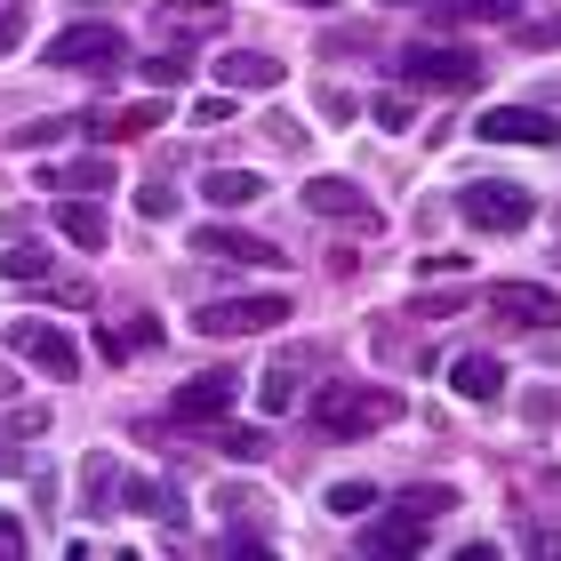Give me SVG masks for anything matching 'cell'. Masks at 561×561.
Returning a JSON list of instances; mask_svg holds the SVG:
<instances>
[{"mask_svg": "<svg viewBox=\"0 0 561 561\" xmlns=\"http://www.w3.org/2000/svg\"><path fill=\"white\" fill-rule=\"evenodd\" d=\"M473 129L490 137V145H561V121L538 113V105H490Z\"/></svg>", "mask_w": 561, "mask_h": 561, "instance_id": "cell-10", "label": "cell"}, {"mask_svg": "<svg viewBox=\"0 0 561 561\" xmlns=\"http://www.w3.org/2000/svg\"><path fill=\"white\" fill-rule=\"evenodd\" d=\"M169 33H225V0H169L161 9V41Z\"/></svg>", "mask_w": 561, "mask_h": 561, "instance_id": "cell-19", "label": "cell"}, {"mask_svg": "<svg viewBox=\"0 0 561 561\" xmlns=\"http://www.w3.org/2000/svg\"><path fill=\"white\" fill-rule=\"evenodd\" d=\"M16 466H24V457H16V449H9V442H0V473H16Z\"/></svg>", "mask_w": 561, "mask_h": 561, "instance_id": "cell-39", "label": "cell"}, {"mask_svg": "<svg viewBox=\"0 0 561 561\" xmlns=\"http://www.w3.org/2000/svg\"><path fill=\"white\" fill-rule=\"evenodd\" d=\"M369 113H377V129H393V137H401V129H417V105H410L401 89H393V96H377Z\"/></svg>", "mask_w": 561, "mask_h": 561, "instance_id": "cell-30", "label": "cell"}, {"mask_svg": "<svg viewBox=\"0 0 561 561\" xmlns=\"http://www.w3.org/2000/svg\"><path fill=\"white\" fill-rule=\"evenodd\" d=\"M305 209H313V217H337V225H362V233H377V209H369V193L353 185V176H313V185H305Z\"/></svg>", "mask_w": 561, "mask_h": 561, "instance_id": "cell-12", "label": "cell"}, {"mask_svg": "<svg viewBox=\"0 0 561 561\" xmlns=\"http://www.w3.org/2000/svg\"><path fill=\"white\" fill-rule=\"evenodd\" d=\"M121 57H129L121 24H96V16H89V24H65V33L48 41V65H57V72H105V81H113Z\"/></svg>", "mask_w": 561, "mask_h": 561, "instance_id": "cell-5", "label": "cell"}, {"mask_svg": "<svg viewBox=\"0 0 561 561\" xmlns=\"http://www.w3.org/2000/svg\"><path fill=\"white\" fill-rule=\"evenodd\" d=\"M393 72H401V89L457 96V89L481 81V57H473V48H449V41H417V48H401V57H393Z\"/></svg>", "mask_w": 561, "mask_h": 561, "instance_id": "cell-2", "label": "cell"}, {"mask_svg": "<svg viewBox=\"0 0 561 561\" xmlns=\"http://www.w3.org/2000/svg\"><path fill=\"white\" fill-rule=\"evenodd\" d=\"M65 129H72V121H24L9 145H16V152H48V145H65Z\"/></svg>", "mask_w": 561, "mask_h": 561, "instance_id": "cell-29", "label": "cell"}, {"mask_svg": "<svg viewBox=\"0 0 561 561\" xmlns=\"http://www.w3.org/2000/svg\"><path fill=\"white\" fill-rule=\"evenodd\" d=\"M449 386H457V401H497L505 393V362H497V353H457Z\"/></svg>", "mask_w": 561, "mask_h": 561, "instance_id": "cell-15", "label": "cell"}, {"mask_svg": "<svg viewBox=\"0 0 561 561\" xmlns=\"http://www.w3.org/2000/svg\"><path fill=\"white\" fill-rule=\"evenodd\" d=\"M369 505H377L369 481H329V514H337V522H362Z\"/></svg>", "mask_w": 561, "mask_h": 561, "instance_id": "cell-26", "label": "cell"}, {"mask_svg": "<svg viewBox=\"0 0 561 561\" xmlns=\"http://www.w3.org/2000/svg\"><path fill=\"white\" fill-rule=\"evenodd\" d=\"M289 321V297L280 289H257V297H209L193 313V329L201 337H265V329H280Z\"/></svg>", "mask_w": 561, "mask_h": 561, "instance_id": "cell-4", "label": "cell"}, {"mask_svg": "<svg viewBox=\"0 0 561 561\" xmlns=\"http://www.w3.org/2000/svg\"><path fill=\"white\" fill-rule=\"evenodd\" d=\"M466 273V257H457V249H433V257H417V280H457Z\"/></svg>", "mask_w": 561, "mask_h": 561, "instance_id": "cell-32", "label": "cell"}, {"mask_svg": "<svg viewBox=\"0 0 561 561\" xmlns=\"http://www.w3.org/2000/svg\"><path fill=\"white\" fill-rule=\"evenodd\" d=\"M257 410H265V417H289V410H297V369H289V362L257 369Z\"/></svg>", "mask_w": 561, "mask_h": 561, "instance_id": "cell-23", "label": "cell"}, {"mask_svg": "<svg viewBox=\"0 0 561 561\" xmlns=\"http://www.w3.org/2000/svg\"><path fill=\"white\" fill-rule=\"evenodd\" d=\"M113 497H121V466H113L105 449H96V457H81V505H89V514H105Z\"/></svg>", "mask_w": 561, "mask_h": 561, "instance_id": "cell-21", "label": "cell"}, {"mask_svg": "<svg viewBox=\"0 0 561 561\" xmlns=\"http://www.w3.org/2000/svg\"><path fill=\"white\" fill-rule=\"evenodd\" d=\"M393 417H401V393H386V386H321V401H313V425L329 433V442L386 433Z\"/></svg>", "mask_w": 561, "mask_h": 561, "instance_id": "cell-1", "label": "cell"}, {"mask_svg": "<svg viewBox=\"0 0 561 561\" xmlns=\"http://www.w3.org/2000/svg\"><path fill=\"white\" fill-rule=\"evenodd\" d=\"M297 9H337V0H297Z\"/></svg>", "mask_w": 561, "mask_h": 561, "instance_id": "cell-41", "label": "cell"}, {"mask_svg": "<svg viewBox=\"0 0 561 561\" xmlns=\"http://www.w3.org/2000/svg\"><path fill=\"white\" fill-rule=\"evenodd\" d=\"M145 81H152V89H161V96H176V89H185V81H193V57H185V48H176V41H169V48H161V57H145Z\"/></svg>", "mask_w": 561, "mask_h": 561, "instance_id": "cell-24", "label": "cell"}, {"mask_svg": "<svg viewBox=\"0 0 561 561\" xmlns=\"http://www.w3.org/2000/svg\"><path fill=\"white\" fill-rule=\"evenodd\" d=\"M449 505H457L449 481H433V490H410L386 522H369V538H362V546H369V553H417V546H425V529L442 522Z\"/></svg>", "mask_w": 561, "mask_h": 561, "instance_id": "cell-3", "label": "cell"}, {"mask_svg": "<svg viewBox=\"0 0 561 561\" xmlns=\"http://www.w3.org/2000/svg\"><path fill=\"white\" fill-rule=\"evenodd\" d=\"M321 113H329V121H353V113H362V105H353V96H345V89H321Z\"/></svg>", "mask_w": 561, "mask_h": 561, "instance_id": "cell-36", "label": "cell"}, {"mask_svg": "<svg viewBox=\"0 0 561 561\" xmlns=\"http://www.w3.org/2000/svg\"><path fill=\"white\" fill-rule=\"evenodd\" d=\"M24 24H33V16H24V9H0V57H9V48L24 41Z\"/></svg>", "mask_w": 561, "mask_h": 561, "instance_id": "cell-35", "label": "cell"}, {"mask_svg": "<svg viewBox=\"0 0 561 561\" xmlns=\"http://www.w3.org/2000/svg\"><path fill=\"white\" fill-rule=\"evenodd\" d=\"M121 497L137 505V514H152V522H185V497H176V481H121Z\"/></svg>", "mask_w": 561, "mask_h": 561, "instance_id": "cell-20", "label": "cell"}, {"mask_svg": "<svg viewBox=\"0 0 561 561\" xmlns=\"http://www.w3.org/2000/svg\"><path fill=\"white\" fill-rule=\"evenodd\" d=\"M217 449L241 457V466H257V457L273 449V433H265V425H217Z\"/></svg>", "mask_w": 561, "mask_h": 561, "instance_id": "cell-25", "label": "cell"}, {"mask_svg": "<svg viewBox=\"0 0 561 561\" xmlns=\"http://www.w3.org/2000/svg\"><path fill=\"white\" fill-rule=\"evenodd\" d=\"M457 217H466L473 233H522V225L538 217V201H529L522 185H505V176H481V185L457 193Z\"/></svg>", "mask_w": 561, "mask_h": 561, "instance_id": "cell-6", "label": "cell"}, {"mask_svg": "<svg viewBox=\"0 0 561 561\" xmlns=\"http://www.w3.org/2000/svg\"><path fill=\"white\" fill-rule=\"evenodd\" d=\"M209 505H217V514H225V522H249V514H257V505H265V497H257V490H249V481H225V490H217Z\"/></svg>", "mask_w": 561, "mask_h": 561, "instance_id": "cell-28", "label": "cell"}, {"mask_svg": "<svg viewBox=\"0 0 561 561\" xmlns=\"http://www.w3.org/2000/svg\"><path fill=\"white\" fill-rule=\"evenodd\" d=\"M233 393H241L233 369H201V377H185V386L169 393V417L176 425H217L225 410H233Z\"/></svg>", "mask_w": 561, "mask_h": 561, "instance_id": "cell-8", "label": "cell"}, {"mask_svg": "<svg viewBox=\"0 0 561 561\" xmlns=\"http://www.w3.org/2000/svg\"><path fill=\"white\" fill-rule=\"evenodd\" d=\"M152 121H169L161 96H145V105H113V113H89L81 129H89L96 145H129V137H152Z\"/></svg>", "mask_w": 561, "mask_h": 561, "instance_id": "cell-13", "label": "cell"}, {"mask_svg": "<svg viewBox=\"0 0 561 561\" xmlns=\"http://www.w3.org/2000/svg\"><path fill=\"white\" fill-rule=\"evenodd\" d=\"M48 225H57L65 241H81V249H105V209H96L89 193H72V201H57V217H48Z\"/></svg>", "mask_w": 561, "mask_h": 561, "instance_id": "cell-17", "label": "cell"}, {"mask_svg": "<svg viewBox=\"0 0 561 561\" xmlns=\"http://www.w3.org/2000/svg\"><path fill=\"white\" fill-rule=\"evenodd\" d=\"M425 24H505L522 0H417Z\"/></svg>", "mask_w": 561, "mask_h": 561, "instance_id": "cell-16", "label": "cell"}, {"mask_svg": "<svg viewBox=\"0 0 561 561\" xmlns=\"http://www.w3.org/2000/svg\"><path fill=\"white\" fill-rule=\"evenodd\" d=\"M41 185H65V193H105V185H121V176H113V152H89V161H72V169H57V176H41Z\"/></svg>", "mask_w": 561, "mask_h": 561, "instance_id": "cell-22", "label": "cell"}, {"mask_svg": "<svg viewBox=\"0 0 561 561\" xmlns=\"http://www.w3.org/2000/svg\"><path fill=\"white\" fill-rule=\"evenodd\" d=\"M137 217H145V225L176 217V185H169V176H152V185H137Z\"/></svg>", "mask_w": 561, "mask_h": 561, "instance_id": "cell-27", "label": "cell"}, {"mask_svg": "<svg viewBox=\"0 0 561 561\" xmlns=\"http://www.w3.org/2000/svg\"><path fill=\"white\" fill-rule=\"evenodd\" d=\"M9 433H24V442H33V433H48V401L33 410V401H24V410H9Z\"/></svg>", "mask_w": 561, "mask_h": 561, "instance_id": "cell-34", "label": "cell"}, {"mask_svg": "<svg viewBox=\"0 0 561 561\" xmlns=\"http://www.w3.org/2000/svg\"><path fill=\"white\" fill-rule=\"evenodd\" d=\"M193 121H201V129H225V121H241V105H233V96H201Z\"/></svg>", "mask_w": 561, "mask_h": 561, "instance_id": "cell-33", "label": "cell"}, {"mask_svg": "<svg viewBox=\"0 0 561 561\" xmlns=\"http://www.w3.org/2000/svg\"><path fill=\"white\" fill-rule=\"evenodd\" d=\"M9 393H16V377H9V369H0V401H9Z\"/></svg>", "mask_w": 561, "mask_h": 561, "instance_id": "cell-40", "label": "cell"}, {"mask_svg": "<svg viewBox=\"0 0 561 561\" xmlns=\"http://www.w3.org/2000/svg\"><path fill=\"white\" fill-rule=\"evenodd\" d=\"M490 313H505L514 329H561V297L538 280H490Z\"/></svg>", "mask_w": 561, "mask_h": 561, "instance_id": "cell-9", "label": "cell"}, {"mask_svg": "<svg viewBox=\"0 0 561 561\" xmlns=\"http://www.w3.org/2000/svg\"><path fill=\"white\" fill-rule=\"evenodd\" d=\"M0 345H9L24 369H41V377H72L81 369V345H72L57 321H33V313H16L9 329H0Z\"/></svg>", "mask_w": 561, "mask_h": 561, "instance_id": "cell-7", "label": "cell"}, {"mask_svg": "<svg viewBox=\"0 0 561 561\" xmlns=\"http://www.w3.org/2000/svg\"><path fill=\"white\" fill-rule=\"evenodd\" d=\"M0 273H9V280H48V249H9Z\"/></svg>", "mask_w": 561, "mask_h": 561, "instance_id": "cell-31", "label": "cell"}, {"mask_svg": "<svg viewBox=\"0 0 561 561\" xmlns=\"http://www.w3.org/2000/svg\"><path fill=\"white\" fill-rule=\"evenodd\" d=\"M201 193H209L217 209H249V201H265V176L257 169H209V176H201Z\"/></svg>", "mask_w": 561, "mask_h": 561, "instance_id": "cell-18", "label": "cell"}, {"mask_svg": "<svg viewBox=\"0 0 561 561\" xmlns=\"http://www.w3.org/2000/svg\"><path fill=\"white\" fill-rule=\"evenodd\" d=\"M16 553H24V529H16L9 514H0V561H16Z\"/></svg>", "mask_w": 561, "mask_h": 561, "instance_id": "cell-37", "label": "cell"}, {"mask_svg": "<svg viewBox=\"0 0 561 561\" xmlns=\"http://www.w3.org/2000/svg\"><path fill=\"white\" fill-rule=\"evenodd\" d=\"M217 81L225 89H280V81H289V65H280V57H265V48H233V57H217Z\"/></svg>", "mask_w": 561, "mask_h": 561, "instance_id": "cell-14", "label": "cell"}, {"mask_svg": "<svg viewBox=\"0 0 561 561\" xmlns=\"http://www.w3.org/2000/svg\"><path fill=\"white\" fill-rule=\"evenodd\" d=\"M553 41H561V16H553V24H529V33H522V48H553Z\"/></svg>", "mask_w": 561, "mask_h": 561, "instance_id": "cell-38", "label": "cell"}, {"mask_svg": "<svg viewBox=\"0 0 561 561\" xmlns=\"http://www.w3.org/2000/svg\"><path fill=\"white\" fill-rule=\"evenodd\" d=\"M201 257H225V265H257V273H280V249L257 241V233H241V225H201L193 233Z\"/></svg>", "mask_w": 561, "mask_h": 561, "instance_id": "cell-11", "label": "cell"}]
</instances>
